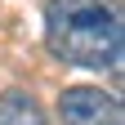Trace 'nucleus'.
Instances as JSON below:
<instances>
[{"label":"nucleus","instance_id":"obj_1","mask_svg":"<svg viewBox=\"0 0 125 125\" xmlns=\"http://www.w3.org/2000/svg\"><path fill=\"white\" fill-rule=\"evenodd\" d=\"M45 45L67 67L107 72L125 54V27L112 0H49L45 5Z\"/></svg>","mask_w":125,"mask_h":125},{"label":"nucleus","instance_id":"obj_2","mask_svg":"<svg viewBox=\"0 0 125 125\" xmlns=\"http://www.w3.org/2000/svg\"><path fill=\"white\" fill-rule=\"evenodd\" d=\"M58 116H62V125H125L121 98L116 94H103V89H89V85L62 89Z\"/></svg>","mask_w":125,"mask_h":125},{"label":"nucleus","instance_id":"obj_3","mask_svg":"<svg viewBox=\"0 0 125 125\" xmlns=\"http://www.w3.org/2000/svg\"><path fill=\"white\" fill-rule=\"evenodd\" d=\"M0 125H49V116L27 89H5L0 94Z\"/></svg>","mask_w":125,"mask_h":125}]
</instances>
